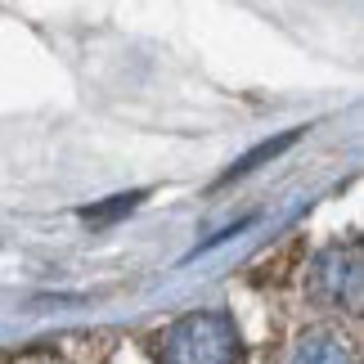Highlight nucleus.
Segmentation results:
<instances>
[{
	"instance_id": "1",
	"label": "nucleus",
	"mask_w": 364,
	"mask_h": 364,
	"mask_svg": "<svg viewBox=\"0 0 364 364\" xmlns=\"http://www.w3.org/2000/svg\"><path fill=\"white\" fill-rule=\"evenodd\" d=\"M158 364H239V328L225 311L189 315L166 333Z\"/></svg>"
},
{
	"instance_id": "2",
	"label": "nucleus",
	"mask_w": 364,
	"mask_h": 364,
	"mask_svg": "<svg viewBox=\"0 0 364 364\" xmlns=\"http://www.w3.org/2000/svg\"><path fill=\"white\" fill-rule=\"evenodd\" d=\"M297 139H301V131H288V135H279V139H270V144H257V149H252V153H247L243 162H234L230 171H225V176L216 180V185H230V180H239V176H247V171H257L261 162H270V158H279V153H284L288 144H297Z\"/></svg>"
},
{
	"instance_id": "3",
	"label": "nucleus",
	"mask_w": 364,
	"mask_h": 364,
	"mask_svg": "<svg viewBox=\"0 0 364 364\" xmlns=\"http://www.w3.org/2000/svg\"><path fill=\"white\" fill-rule=\"evenodd\" d=\"M144 203V193H117V198H108V203H95V207H81V220H90V225H108V220H117L126 212H135V207Z\"/></svg>"
},
{
	"instance_id": "4",
	"label": "nucleus",
	"mask_w": 364,
	"mask_h": 364,
	"mask_svg": "<svg viewBox=\"0 0 364 364\" xmlns=\"http://www.w3.org/2000/svg\"><path fill=\"white\" fill-rule=\"evenodd\" d=\"M292 364H346V351H342L338 342H328V338H315V342L301 346Z\"/></svg>"
}]
</instances>
